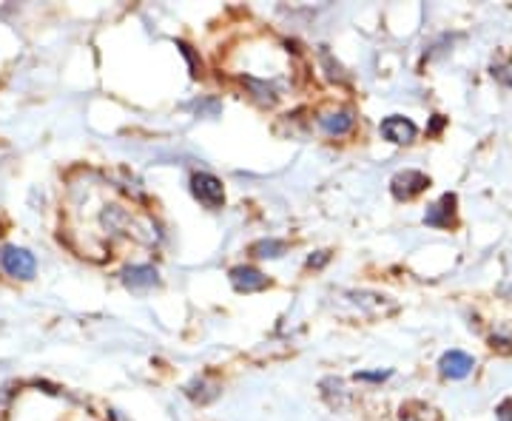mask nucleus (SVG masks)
I'll return each instance as SVG.
<instances>
[{
  "instance_id": "1",
  "label": "nucleus",
  "mask_w": 512,
  "mask_h": 421,
  "mask_svg": "<svg viewBox=\"0 0 512 421\" xmlns=\"http://www.w3.org/2000/svg\"><path fill=\"white\" fill-rule=\"evenodd\" d=\"M0 265H3V271L9 276H18V279H32L37 271V262L35 257L26 251V248H3V254H0Z\"/></svg>"
},
{
  "instance_id": "2",
  "label": "nucleus",
  "mask_w": 512,
  "mask_h": 421,
  "mask_svg": "<svg viewBox=\"0 0 512 421\" xmlns=\"http://www.w3.org/2000/svg\"><path fill=\"white\" fill-rule=\"evenodd\" d=\"M191 191H194V197L205 205V208H220L222 202H225V188L222 183L214 177V174H194V180H191Z\"/></svg>"
},
{
  "instance_id": "3",
  "label": "nucleus",
  "mask_w": 512,
  "mask_h": 421,
  "mask_svg": "<svg viewBox=\"0 0 512 421\" xmlns=\"http://www.w3.org/2000/svg\"><path fill=\"white\" fill-rule=\"evenodd\" d=\"M393 197L396 200H413L416 194H421L430 180H427V174H421V171H402V174H396L393 177Z\"/></svg>"
},
{
  "instance_id": "4",
  "label": "nucleus",
  "mask_w": 512,
  "mask_h": 421,
  "mask_svg": "<svg viewBox=\"0 0 512 421\" xmlns=\"http://www.w3.org/2000/svg\"><path fill=\"white\" fill-rule=\"evenodd\" d=\"M416 134H419V129H416L407 117H399V114L387 117V120L382 123V137L384 140H390V143H396V146H407V143H413V140H416Z\"/></svg>"
},
{
  "instance_id": "5",
  "label": "nucleus",
  "mask_w": 512,
  "mask_h": 421,
  "mask_svg": "<svg viewBox=\"0 0 512 421\" xmlns=\"http://www.w3.org/2000/svg\"><path fill=\"white\" fill-rule=\"evenodd\" d=\"M231 285L239 293L265 291L268 288V276L262 274V271H256V268H251V265H239V268L231 271Z\"/></svg>"
},
{
  "instance_id": "6",
  "label": "nucleus",
  "mask_w": 512,
  "mask_h": 421,
  "mask_svg": "<svg viewBox=\"0 0 512 421\" xmlns=\"http://www.w3.org/2000/svg\"><path fill=\"white\" fill-rule=\"evenodd\" d=\"M439 367L441 373L450 376V379H467V376L473 373L476 362H473V356H467L464 350H450V353L441 356Z\"/></svg>"
},
{
  "instance_id": "7",
  "label": "nucleus",
  "mask_w": 512,
  "mask_h": 421,
  "mask_svg": "<svg viewBox=\"0 0 512 421\" xmlns=\"http://www.w3.org/2000/svg\"><path fill=\"white\" fill-rule=\"evenodd\" d=\"M453 211H456V194H444L441 202H436V205L427 211L424 222H427V225H433V228H450V222H453Z\"/></svg>"
},
{
  "instance_id": "8",
  "label": "nucleus",
  "mask_w": 512,
  "mask_h": 421,
  "mask_svg": "<svg viewBox=\"0 0 512 421\" xmlns=\"http://www.w3.org/2000/svg\"><path fill=\"white\" fill-rule=\"evenodd\" d=\"M123 282L128 288H151V285H157V271L151 265H134L123 274Z\"/></svg>"
},
{
  "instance_id": "9",
  "label": "nucleus",
  "mask_w": 512,
  "mask_h": 421,
  "mask_svg": "<svg viewBox=\"0 0 512 421\" xmlns=\"http://www.w3.org/2000/svg\"><path fill=\"white\" fill-rule=\"evenodd\" d=\"M319 123L328 134H348L353 129V114L350 111H330V114L319 117Z\"/></svg>"
},
{
  "instance_id": "10",
  "label": "nucleus",
  "mask_w": 512,
  "mask_h": 421,
  "mask_svg": "<svg viewBox=\"0 0 512 421\" xmlns=\"http://www.w3.org/2000/svg\"><path fill=\"white\" fill-rule=\"evenodd\" d=\"M251 251H254L256 257L276 259V257H282V254H285V242H279V239H262V242H256Z\"/></svg>"
}]
</instances>
